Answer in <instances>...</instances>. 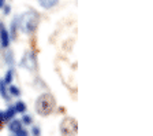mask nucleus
Instances as JSON below:
<instances>
[{"instance_id":"obj_1","label":"nucleus","mask_w":153,"mask_h":136,"mask_svg":"<svg viewBox=\"0 0 153 136\" xmlns=\"http://www.w3.org/2000/svg\"><path fill=\"white\" fill-rule=\"evenodd\" d=\"M18 25L23 33H33L38 26V15L34 11H27L18 17Z\"/></svg>"},{"instance_id":"obj_2","label":"nucleus","mask_w":153,"mask_h":136,"mask_svg":"<svg viewBox=\"0 0 153 136\" xmlns=\"http://www.w3.org/2000/svg\"><path fill=\"white\" fill-rule=\"evenodd\" d=\"M56 106V101L51 94H42L36 101V111L41 116H49Z\"/></svg>"},{"instance_id":"obj_3","label":"nucleus","mask_w":153,"mask_h":136,"mask_svg":"<svg viewBox=\"0 0 153 136\" xmlns=\"http://www.w3.org/2000/svg\"><path fill=\"white\" fill-rule=\"evenodd\" d=\"M60 132L63 136H75L78 132V122L73 117H67L60 124Z\"/></svg>"},{"instance_id":"obj_4","label":"nucleus","mask_w":153,"mask_h":136,"mask_svg":"<svg viewBox=\"0 0 153 136\" xmlns=\"http://www.w3.org/2000/svg\"><path fill=\"white\" fill-rule=\"evenodd\" d=\"M21 65L23 68L29 69V70H34L37 68V59H36V54L33 51H29L22 59V63Z\"/></svg>"},{"instance_id":"obj_5","label":"nucleus","mask_w":153,"mask_h":136,"mask_svg":"<svg viewBox=\"0 0 153 136\" xmlns=\"http://www.w3.org/2000/svg\"><path fill=\"white\" fill-rule=\"evenodd\" d=\"M0 44L3 48H8L10 45V33L3 22H0Z\"/></svg>"},{"instance_id":"obj_6","label":"nucleus","mask_w":153,"mask_h":136,"mask_svg":"<svg viewBox=\"0 0 153 136\" xmlns=\"http://www.w3.org/2000/svg\"><path fill=\"white\" fill-rule=\"evenodd\" d=\"M38 3H40V6H41L42 8L49 10V8H52V7H56L57 6L59 0H38Z\"/></svg>"},{"instance_id":"obj_7","label":"nucleus","mask_w":153,"mask_h":136,"mask_svg":"<svg viewBox=\"0 0 153 136\" xmlns=\"http://www.w3.org/2000/svg\"><path fill=\"white\" fill-rule=\"evenodd\" d=\"M8 129L11 131V132H18L19 129H22V121H19V120H13L11 122H10L8 125Z\"/></svg>"},{"instance_id":"obj_8","label":"nucleus","mask_w":153,"mask_h":136,"mask_svg":"<svg viewBox=\"0 0 153 136\" xmlns=\"http://www.w3.org/2000/svg\"><path fill=\"white\" fill-rule=\"evenodd\" d=\"M15 109H14V106H10L8 109H7L6 111H4V121H8V120H13L14 116H15Z\"/></svg>"},{"instance_id":"obj_9","label":"nucleus","mask_w":153,"mask_h":136,"mask_svg":"<svg viewBox=\"0 0 153 136\" xmlns=\"http://www.w3.org/2000/svg\"><path fill=\"white\" fill-rule=\"evenodd\" d=\"M0 95L3 96V99L8 101V91H7V85L4 84L3 80H0Z\"/></svg>"},{"instance_id":"obj_10","label":"nucleus","mask_w":153,"mask_h":136,"mask_svg":"<svg viewBox=\"0 0 153 136\" xmlns=\"http://www.w3.org/2000/svg\"><path fill=\"white\" fill-rule=\"evenodd\" d=\"M14 109H15L16 113H25L26 109H27V106H26L25 102H21V101H19V102H16V103H15Z\"/></svg>"},{"instance_id":"obj_11","label":"nucleus","mask_w":153,"mask_h":136,"mask_svg":"<svg viewBox=\"0 0 153 136\" xmlns=\"http://www.w3.org/2000/svg\"><path fill=\"white\" fill-rule=\"evenodd\" d=\"M16 29H19L18 28V17H16L15 20L13 21V23H11V36H13L14 39L16 37Z\"/></svg>"},{"instance_id":"obj_12","label":"nucleus","mask_w":153,"mask_h":136,"mask_svg":"<svg viewBox=\"0 0 153 136\" xmlns=\"http://www.w3.org/2000/svg\"><path fill=\"white\" fill-rule=\"evenodd\" d=\"M13 73H14V71L11 70V69H10V70L6 73V77H4V80H3L6 85H8V84H11V83H13Z\"/></svg>"},{"instance_id":"obj_13","label":"nucleus","mask_w":153,"mask_h":136,"mask_svg":"<svg viewBox=\"0 0 153 136\" xmlns=\"http://www.w3.org/2000/svg\"><path fill=\"white\" fill-rule=\"evenodd\" d=\"M8 91H10V94H11V96H19V94H21V91H19L15 85H10Z\"/></svg>"},{"instance_id":"obj_14","label":"nucleus","mask_w":153,"mask_h":136,"mask_svg":"<svg viewBox=\"0 0 153 136\" xmlns=\"http://www.w3.org/2000/svg\"><path fill=\"white\" fill-rule=\"evenodd\" d=\"M33 122V118L30 116H23L22 118V124H25V125H30V124Z\"/></svg>"},{"instance_id":"obj_15","label":"nucleus","mask_w":153,"mask_h":136,"mask_svg":"<svg viewBox=\"0 0 153 136\" xmlns=\"http://www.w3.org/2000/svg\"><path fill=\"white\" fill-rule=\"evenodd\" d=\"M15 136H29V133H27V131H25L22 128V129H19L18 132H15Z\"/></svg>"},{"instance_id":"obj_16","label":"nucleus","mask_w":153,"mask_h":136,"mask_svg":"<svg viewBox=\"0 0 153 136\" xmlns=\"http://www.w3.org/2000/svg\"><path fill=\"white\" fill-rule=\"evenodd\" d=\"M32 133H33V136H40V128H38V126H33Z\"/></svg>"},{"instance_id":"obj_17","label":"nucleus","mask_w":153,"mask_h":136,"mask_svg":"<svg viewBox=\"0 0 153 136\" xmlns=\"http://www.w3.org/2000/svg\"><path fill=\"white\" fill-rule=\"evenodd\" d=\"M3 8H4V14H6V15H8V14L11 13V7L10 6H4Z\"/></svg>"},{"instance_id":"obj_18","label":"nucleus","mask_w":153,"mask_h":136,"mask_svg":"<svg viewBox=\"0 0 153 136\" xmlns=\"http://www.w3.org/2000/svg\"><path fill=\"white\" fill-rule=\"evenodd\" d=\"M4 6H6V0H0V10H1Z\"/></svg>"},{"instance_id":"obj_19","label":"nucleus","mask_w":153,"mask_h":136,"mask_svg":"<svg viewBox=\"0 0 153 136\" xmlns=\"http://www.w3.org/2000/svg\"><path fill=\"white\" fill-rule=\"evenodd\" d=\"M4 121V111H0V122Z\"/></svg>"},{"instance_id":"obj_20","label":"nucleus","mask_w":153,"mask_h":136,"mask_svg":"<svg viewBox=\"0 0 153 136\" xmlns=\"http://www.w3.org/2000/svg\"><path fill=\"white\" fill-rule=\"evenodd\" d=\"M0 129H1V125H0Z\"/></svg>"}]
</instances>
